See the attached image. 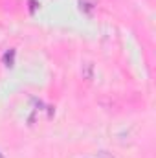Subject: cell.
<instances>
[{"mask_svg":"<svg viewBox=\"0 0 156 158\" xmlns=\"http://www.w3.org/2000/svg\"><path fill=\"white\" fill-rule=\"evenodd\" d=\"M83 77L88 79V81H92V77H94V64H92V63H86V64L83 66Z\"/></svg>","mask_w":156,"mask_h":158,"instance_id":"1","label":"cell"},{"mask_svg":"<svg viewBox=\"0 0 156 158\" xmlns=\"http://www.w3.org/2000/svg\"><path fill=\"white\" fill-rule=\"evenodd\" d=\"M97 158H114L110 153H107V151H99L97 153Z\"/></svg>","mask_w":156,"mask_h":158,"instance_id":"3","label":"cell"},{"mask_svg":"<svg viewBox=\"0 0 156 158\" xmlns=\"http://www.w3.org/2000/svg\"><path fill=\"white\" fill-rule=\"evenodd\" d=\"M13 57H15V50H9V52L4 55V64H6V66H13Z\"/></svg>","mask_w":156,"mask_h":158,"instance_id":"2","label":"cell"}]
</instances>
